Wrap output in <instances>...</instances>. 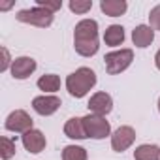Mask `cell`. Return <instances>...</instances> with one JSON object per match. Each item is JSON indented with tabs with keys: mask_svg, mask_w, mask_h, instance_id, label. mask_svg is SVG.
Instances as JSON below:
<instances>
[{
	"mask_svg": "<svg viewBox=\"0 0 160 160\" xmlns=\"http://www.w3.org/2000/svg\"><path fill=\"white\" fill-rule=\"evenodd\" d=\"M73 47L81 57H92L98 53V23L94 19H83L75 25Z\"/></svg>",
	"mask_w": 160,
	"mask_h": 160,
	"instance_id": "cell-1",
	"label": "cell"
},
{
	"mask_svg": "<svg viewBox=\"0 0 160 160\" xmlns=\"http://www.w3.org/2000/svg\"><path fill=\"white\" fill-rule=\"evenodd\" d=\"M94 85H96V73L87 66L77 68L66 79V89L73 98H83Z\"/></svg>",
	"mask_w": 160,
	"mask_h": 160,
	"instance_id": "cell-2",
	"label": "cell"
},
{
	"mask_svg": "<svg viewBox=\"0 0 160 160\" xmlns=\"http://www.w3.org/2000/svg\"><path fill=\"white\" fill-rule=\"evenodd\" d=\"M17 21L21 23H27V25H32V27H38V28H47L53 19H55V13L36 6V8H30V10H21L17 15Z\"/></svg>",
	"mask_w": 160,
	"mask_h": 160,
	"instance_id": "cell-3",
	"label": "cell"
},
{
	"mask_svg": "<svg viewBox=\"0 0 160 160\" xmlns=\"http://www.w3.org/2000/svg\"><path fill=\"white\" fill-rule=\"evenodd\" d=\"M106 60V70L109 75H117L121 72H124L132 60H134V51L132 49H119V51H111L104 57Z\"/></svg>",
	"mask_w": 160,
	"mask_h": 160,
	"instance_id": "cell-4",
	"label": "cell"
},
{
	"mask_svg": "<svg viewBox=\"0 0 160 160\" xmlns=\"http://www.w3.org/2000/svg\"><path fill=\"white\" fill-rule=\"evenodd\" d=\"M83 126H85L87 138H92V139H104L111 132V126L106 121V117H100L94 113H89L83 117Z\"/></svg>",
	"mask_w": 160,
	"mask_h": 160,
	"instance_id": "cell-5",
	"label": "cell"
},
{
	"mask_svg": "<svg viewBox=\"0 0 160 160\" xmlns=\"http://www.w3.org/2000/svg\"><path fill=\"white\" fill-rule=\"evenodd\" d=\"M6 130L10 132H17V134H27L28 130H32V119L27 111L23 109H15L8 115L6 119Z\"/></svg>",
	"mask_w": 160,
	"mask_h": 160,
	"instance_id": "cell-6",
	"label": "cell"
},
{
	"mask_svg": "<svg viewBox=\"0 0 160 160\" xmlns=\"http://www.w3.org/2000/svg\"><path fill=\"white\" fill-rule=\"evenodd\" d=\"M134 139H136V132L132 126H119L111 136V149L115 152H122L134 143Z\"/></svg>",
	"mask_w": 160,
	"mask_h": 160,
	"instance_id": "cell-7",
	"label": "cell"
},
{
	"mask_svg": "<svg viewBox=\"0 0 160 160\" xmlns=\"http://www.w3.org/2000/svg\"><path fill=\"white\" fill-rule=\"evenodd\" d=\"M32 108L38 115H43V117H49L53 115L58 108H60V98L55 96V94H43V96H36L32 100Z\"/></svg>",
	"mask_w": 160,
	"mask_h": 160,
	"instance_id": "cell-8",
	"label": "cell"
},
{
	"mask_svg": "<svg viewBox=\"0 0 160 160\" xmlns=\"http://www.w3.org/2000/svg\"><path fill=\"white\" fill-rule=\"evenodd\" d=\"M113 109V98L108 92H96L89 100V111L100 117H106Z\"/></svg>",
	"mask_w": 160,
	"mask_h": 160,
	"instance_id": "cell-9",
	"label": "cell"
},
{
	"mask_svg": "<svg viewBox=\"0 0 160 160\" xmlns=\"http://www.w3.org/2000/svg\"><path fill=\"white\" fill-rule=\"evenodd\" d=\"M36 70V60L32 57H17L12 62V75L15 79H27Z\"/></svg>",
	"mask_w": 160,
	"mask_h": 160,
	"instance_id": "cell-10",
	"label": "cell"
},
{
	"mask_svg": "<svg viewBox=\"0 0 160 160\" xmlns=\"http://www.w3.org/2000/svg\"><path fill=\"white\" fill-rule=\"evenodd\" d=\"M21 141H23V145H25V149L28 151V152H32V154H38V152H42L43 149H45V136L40 132V130H28L27 134H23L21 136Z\"/></svg>",
	"mask_w": 160,
	"mask_h": 160,
	"instance_id": "cell-11",
	"label": "cell"
},
{
	"mask_svg": "<svg viewBox=\"0 0 160 160\" xmlns=\"http://www.w3.org/2000/svg\"><path fill=\"white\" fill-rule=\"evenodd\" d=\"M154 40V30L149 27V25H138L134 30H132V42L136 47H149Z\"/></svg>",
	"mask_w": 160,
	"mask_h": 160,
	"instance_id": "cell-12",
	"label": "cell"
},
{
	"mask_svg": "<svg viewBox=\"0 0 160 160\" xmlns=\"http://www.w3.org/2000/svg\"><path fill=\"white\" fill-rule=\"evenodd\" d=\"M64 134L72 139H85L87 132H85V126H83V119H79V117L68 119L66 124H64Z\"/></svg>",
	"mask_w": 160,
	"mask_h": 160,
	"instance_id": "cell-13",
	"label": "cell"
},
{
	"mask_svg": "<svg viewBox=\"0 0 160 160\" xmlns=\"http://www.w3.org/2000/svg\"><path fill=\"white\" fill-rule=\"evenodd\" d=\"M128 4L124 2V0H102L100 2V10L109 15V17H119L126 12Z\"/></svg>",
	"mask_w": 160,
	"mask_h": 160,
	"instance_id": "cell-14",
	"label": "cell"
},
{
	"mask_svg": "<svg viewBox=\"0 0 160 160\" xmlns=\"http://www.w3.org/2000/svg\"><path fill=\"white\" fill-rule=\"evenodd\" d=\"M104 42L106 45H111V47H117L124 42V28L121 25H111L106 28L104 32Z\"/></svg>",
	"mask_w": 160,
	"mask_h": 160,
	"instance_id": "cell-15",
	"label": "cell"
},
{
	"mask_svg": "<svg viewBox=\"0 0 160 160\" xmlns=\"http://www.w3.org/2000/svg\"><path fill=\"white\" fill-rule=\"evenodd\" d=\"M134 158L136 160H160V147L158 145H151V143L139 145L134 151Z\"/></svg>",
	"mask_w": 160,
	"mask_h": 160,
	"instance_id": "cell-16",
	"label": "cell"
},
{
	"mask_svg": "<svg viewBox=\"0 0 160 160\" xmlns=\"http://www.w3.org/2000/svg\"><path fill=\"white\" fill-rule=\"evenodd\" d=\"M38 87L40 91H45V92H57L60 89V77L55 73H45L38 79Z\"/></svg>",
	"mask_w": 160,
	"mask_h": 160,
	"instance_id": "cell-17",
	"label": "cell"
},
{
	"mask_svg": "<svg viewBox=\"0 0 160 160\" xmlns=\"http://www.w3.org/2000/svg\"><path fill=\"white\" fill-rule=\"evenodd\" d=\"M62 160H87V151L77 145H66L62 151Z\"/></svg>",
	"mask_w": 160,
	"mask_h": 160,
	"instance_id": "cell-18",
	"label": "cell"
},
{
	"mask_svg": "<svg viewBox=\"0 0 160 160\" xmlns=\"http://www.w3.org/2000/svg\"><path fill=\"white\" fill-rule=\"evenodd\" d=\"M15 154V141L10 138H0V158L2 160H10Z\"/></svg>",
	"mask_w": 160,
	"mask_h": 160,
	"instance_id": "cell-19",
	"label": "cell"
},
{
	"mask_svg": "<svg viewBox=\"0 0 160 160\" xmlns=\"http://www.w3.org/2000/svg\"><path fill=\"white\" fill-rule=\"evenodd\" d=\"M91 8H92L91 0H72L70 2V10L73 13H87Z\"/></svg>",
	"mask_w": 160,
	"mask_h": 160,
	"instance_id": "cell-20",
	"label": "cell"
},
{
	"mask_svg": "<svg viewBox=\"0 0 160 160\" xmlns=\"http://www.w3.org/2000/svg\"><path fill=\"white\" fill-rule=\"evenodd\" d=\"M36 4H38L40 8L51 12V13H55V12H58V10L62 8V2H60V0H36Z\"/></svg>",
	"mask_w": 160,
	"mask_h": 160,
	"instance_id": "cell-21",
	"label": "cell"
},
{
	"mask_svg": "<svg viewBox=\"0 0 160 160\" xmlns=\"http://www.w3.org/2000/svg\"><path fill=\"white\" fill-rule=\"evenodd\" d=\"M149 23H151L149 27H151L152 30H160V4L151 10V13H149Z\"/></svg>",
	"mask_w": 160,
	"mask_h": 160,
	"instance_id": "cell-22",
	"label": "cell"
},
{
	"mask_svg": "<svg viewBox=\"0 0 160 160\" xmlns=\"http://www.w3.org/2000/svg\"><path fill=\"white\" fill-rule=\"evenodd\" d=\"M2 57H4V60H2V66H0V70L6 72V70H8V66H10V53H8V49H6V47H2Z\"/></svg>",
	"mask_w": 160,
	"mask_h": 160,
	"instance_id": "cell-23",
	"label": "cell"
},
{
	"mask_svg": "<svg viewBox=\"0 0 160 160\" xmlns=\"http://www.w3.org/2000/svg\"><path fill=\"white\" fill-rule=\"evenodd\" d=\"M154 64H156V68L160 70V51H158V53L154 55Z\"/></svg>",
	"mask_w": 160,
	"mask_h": 160,
	"instance_id": "cell-24",
	"label": "cell"
},
{
	"mask_svg": "<svg viewBox=\"0 0 160 160\" xmlns=\"http://www.w3.org/2000/svg\"><path fill=\"white\" fill-rule=\"evenodd\" d=\"M10 6H12V2H8V4H2V6H0V8H2V10H8Z\"/></svg>",
	"mask_w": 160,
	"mask_h": 160,
	"instance_id": "cell-25",
	"label": "cell"
},
{
	"mask_svg": "<svg viewBox=\"0 0 160 160\" xmlns=\"http://www.w3.org/2000/svg\"><path fill=\"white\" fill-rule=\"evenodd\" d=\"M158 111H160V98H158Z\"/></svg>",
	"mask_w": 160,
	"mask_h": 160,
	"instance_id": "cell-26",
	"label": "cell"
}]
</instances>
